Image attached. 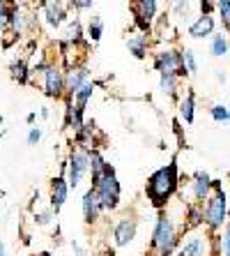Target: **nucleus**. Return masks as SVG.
Listing matches in <instances>:
<instances>
[{"instance_id":"1","label":"nucleus","mask_w":230,"mask_h":256,"mask_svg":"<svg viewBox=\"0 0 230 256\" xmlns=\"http://www.w3.org/2000/svg\"><path fill=\"white\" fill-rule=\"evenodd\" d=\"M180 180H177V162L173 160L171 164L157 168V171L150 176L148 185H145V194H148L150 203L154 208H164L168 198L175 194Z\"/></svg>"},{"instance_id":"2","label":"nucleus","mask_w":230,"mask_h":256,"mask_svg":"<svg viewBox=\"0 0 230 256\" xmlns=\"http://www.w3.org/2000/svg\"><path fill=\"white\" fill-rule=\"evenodd\" d=\"M152 247L159 252V256H171L180 247V231L175 228V222L168 214H159L157 220L152 233Z\"/></svg>"},{"instance_id":"3","label":"nucleus","mask_w":230,"mask_h":256,"mask_svg":"<svg viewBox=\"0 0 230 256\" xmlns=\"http://www.w3.org/2000/svg\"><path fill=\"white\" fill-rule=\"evenodd\" d=\"M228 220V201L226 192H214L212 196L205 201V224L210 231H219Z\"/></svg>"},{"instance_id":"4","label":"nucleus","mask_w":230,"mask_h":256,"mask_svg":"<svg viewBox=\"0 0 230 256\" xmlns=\"http://www.w3.org/2000/svg\"><path fill=\"white\" fill-rule=\"evenodd\" d=\"M97 192V196H99V203H101V210H115L120 203V182L115 178V173L113 176H104L101 182L97 187H92Z\"/></svg>"},{"instance_id":"5","label":"nucleus","mask_w":230,"mask_h":256,"mask_svg":"<svg viewBox=\"0 0 230 256\" xmlns=\"http://www.w3.org/2000/svg\"><path fill=\"white\" fill-rule=\"evenodd\" d=\"M67 164H69V168H67V171H69V187L76 190L78 182L83 180V176L90 171V148L74 150Z\"/></svg>"},{"instance_id":"6","label":"nucleus","mask_w":230,"mask_h":256,"mask_svg":"<svg viewBox=\"0 0 230 256\" xmlns=\"http://www.w3.org/2000/svg\"><path fill=\"white\" fill-rule=\"evenodd\" d=\"M154 67L161 72V74H173V76H182L187 74V67H184V58L180 51H161L154 60Z\"/></svg>"},{"instance_id":"7","label":"nucleus","mask_w":230,"mask_h":256,"mask_svg":"<svg viewBox=\"0 0 230 256\" xmlns=\"http://www.w3.org/2000/svg\"><path fill=\"white\" fill-rule=\"evenodd\" d=\"M65 88H67V84H65V76H62L60 67L48 65V70L44 72V90H46V95L48 97H60Z\"/></svg>"},{"instance_id":"8","label":"nucleus","mask_w":230,"mask_h":256,"mask_svg":"<svg viewBox=\"0 0 230 256\" xmlns=\"http://www.w3.org/2000/svg\"><path fill=\"white\" fill-rule=\"evenodd\" d=\"M67 194H69V182H67L65 176L60 173L58 178L51 180V206H48V208L53 210V214H58L60 210H62V206H65V201H67Z\"/></svg>"},{"instance_id":"9","label":"nucleus","mask_w":230,"mask_h":256,"mask_svg":"<svg viewBox=\"0 0 230 256\" xmlns=\"http://www.w3.org/2000/svg\"><path fill=\"white\" fill-rule=\"evenodd\" d=\"M191 194H194L196 201H207V198L214 194L212 190V178L207 176L205 171H196L194 173V182H191Z\"/></svg>"},{"instance_id":"10","label":"nucleus","mask_w":230,"mask_h":256,"mask_svg":"<svg viewBox=\"0 0 230 256\" xmlns=\"http://www.w3.org/2000/svg\"><path fill=\"white\" fill-rule=\"evenodd\" d=\"M113 238H115L118 247L129 244L136 238V220H120L115 224V228H113Z\"/></svg>"},{"instance_id":"11","label":"nucleus","mask_w":230,"mask_h":256,"mask_svg":"<svg viewBox=\"0 0 230 256\" xmlns=\"http://www.w3.org/2000/svg\"><path fill=\"white\" fill-rule=\"evenodd\" d=\"M99 210H101V203H99V196H97V192L90 187L85 192V196H83V217L88 224H95L99 220Z\"/></svg>"},{"instance_id":"12","label":"nucleus","mask_w":230,"mask_h":256,"mask_svg":"<svg viewBox=\"0 0 230 256\" xmlns=\"http://www.w3.org/2000/svg\"><path fill=\"white\" fill-rule=\"evenodd\" d=\"M184 231H191V228H198L205 224V206L201 201L189 203L187 206V217H184Z\"/></svg>"},{"instance_id":"13","label":"nucleus","mask_w":230,"mask_h":256,"mask_svg":"<svg viewBox=\"0 0 230 256\" xmlns=\"http://www.w3.org/2000/svg\"><path fill=\"white\" fill-rule=\"evenodd\" d=\"M65 84H67L69 95H76V90L81 88L83 84H88V70H85V67H71L65 76Z\"/></svg>"},{"instance_id":"14","label":"nucleus","mask_w":230,"mask_h":256,"mask_svg":"<svg viewBox=\"0 0 230 256\" xmlns=\"http://www.w3.org/2000/svg\"><path fill=\"white\" fill-rule=\"evenodd\" d=\"M203 254H205V238H198V236L182 242L175 252V256H203Z\"/></svg>"},{"instance_id":"15","label":"nucleus","mask_w":230,"mask_h":256,"mask_svg":"<svg viewBox=\"0 0 230 256\" xmlns=\"http://www.w3.org/2000/svg\"><path fill=\"white\" fill-rule=\"evenodd\" d=\"M44 14H46V24L53 26V28H58V26L67 18L62 5H58V2H53V0H44Z\"/></svg>"},{"instance_id":"16","label":"nucleus","mask_w":230,"mask_h":256,"mask_svg":"<svg viewBox=\"0 0 230 256\" xmlns=\"http://www.w3.org/2000/svg\"><path fill=\"white\" fill-rule=\"evenodd\" d=\"M212 30H214V18L207 16V14H203L196 24H191L189 35L191 37H207V35H212Z\"/></svg>"},{"instance_id":"17","label":"nucleus","mask_w":230,"mask_h":256,"mask_svg":"<svg viewBox=\"0 0 230 256\" xmlns=\"http://www.w3.org/2000/svg\"><path fill=\"white\" fill-rule=\"evenodd\" d=\"M157 12V0H136V18L141 21H152Z\"/></svg>"},{"instance_id":"18","label":"nucleus","mask_w":230,"mask_h":256,"mask_svg":"<svg viewBox=\"0 0 230 256\" xmlns=\"http://www.w3.org/2000/svg\"><path fill=\"white\" fill-rule=\"evenodd\" d=\"M194 114H196V97H194V92H189V95L180 102V118L187 125H191L194 122Z\"/></svg>"},{"instance_id":"19","label":"nucleus","mask_w":230,"mask_h":256,"mask_svg":"<svg viewBox=\"0 0 230 256\" xmlns=\"http://www.w3.org/2000/svg\"><path fill=\"white\" fill-rule=\"evenodd\" d=\"M127 48H129L136 58H145V51H148V37L145 35L129 37V40H127Z\"/></svg>"},{"instance_id":"20","label":"nucleus","mask_w":230,"mask_h":256,"mask_svg":"<svg viewBox=\"0 0 230 256\" xmlns=\"http://www.w3.org/2000/svg\"><path fill=\"white\" fill-rule=\"evenodd\" d=\"M92 90H95V86L90 84H83L81 88L76 90V95H74V100H76V108H83L85 111V104H88V100L92 97Z\"/></svg>"},{"instance_id":"21","label":"nucleus","mask_w":230,"mask_h":256,"mask_svg":"<svg viewBox=\"0 0 230 256\" xmlns=\"http://www.w3.org/2000/svg\"><path fill=\"white\" fill-rule=\"evenodd\" d=\"M12 14H14L12 0H0V30H5L12 24Z\"/></svg>"},{"instance_id":"22","label":"nucleus","mask_w":230,"mask_h":256,"mask_svg":"<svg viewBox=\"0 0 230 256\" xmlns=\"http://www.w3.org/2000/svg\"><path fill=\"white\" fill-rule=\"evenodd\" d=\"M12 78L14 81H18V84H25L30 76V72H28V65H25L23 60H18V62H12Z\"/></svg>"},{"instance_id":"23","label":"nucleus","mask_w":230,"mask_h":256,"mask_svg":"<svg viewBox=\"0 0 230 256\" xmlns=\"http://www.w3.org/2000/svg\"><path fill=\"white\" fill-rule=\"evenodd\" d=\"M161 88H164V92L168 97H175V92H177V76H173V74H161Z\"/></svg>"},{"instance_id":"24","label":"nucleus","mask_w":230,"mask_h":256,"mask_svg":"<svg viewBox=\"0 0 230 256\" xmlns=\"http://www.w3.org/2000/svg\"><path fill=\"white\" fill-rule=\"evenodd\" d=\"M212 54L214 56H226L228 54V40L224 35H217L212 40Z\"/></svg>"},{"instance_id":"25","label":"nucleus","mask_w":230,"mask_h":256,"mask_svg":"<svg viewBox=\"0 0 230 256\" xmlns=\"http://www.w3.org/2000/svg\"><path fill=\"white\" fill-rule=\"evenodd\" d=\"M217 10L221 12V21L230 30V0H217Z\"/></svg>"},{"instance_id":"26","label":"nucleus","mask_w":230,"mask_h":256,"mask_svg":"<svg viewBox=\"0 0 230 256\" xmlns=\"http://www.w3.org/2000/svg\"><path fill=\"white\" fill-rule=\"evenodd\" d=\"M101 18L99 16H95L92 21H90V28H88V35H90V40L92 42H99V37H101Z\"/></svg>"},{"instance_id":"27","label":"nucleus","mask_w":230,"mask_h":256,"mask_svg":"<svg viewBox=\"0 0 230 256\" xmlns=\"http://www.w3.org/2000/svg\"><path fill=\"white\" fill-rule=\"evenodd\" d=\"M212 118L219 120V122H228V120H230V111L224 106V104H217V106H212Z\"/></svg>"},{"instance_id":"28","label":"nucleus","mask_w":230,"mask_h":256,"mask_svg":"<svg viewBox=\"0 0 230 256\" xmlns=\"http://www.w3.org/2000/svg\"><path fill=\"white\" fill-rule=\"evenodd\" d=\"M182 58H184V67H187V72H198V65H196V56H194V51H182Z\"/></svg>"},{"instance_id":"29","label":"nucleus","mask_w":230,"mask_h":256,"mask_svg":"<svg viewBox=\"0 0 230 256\" xmlns=\"http://www.w3.org/2000/svg\"><path fill=\"white\" fill-rule=\"evenodd\" d=\"M67 37H69V40H74V42H78V40H81V24H78V21L69 24V30H67Z\"/></svg>"},{"instance_id":"30","label":"nucleus","mask_w":230,"mask_h":256,"mask_svg":"<svg viewBox=\"0 0 230 256\" xmlns=\"http://www.w3.org/2000/svg\"><path fill=\"white\" fill-rule=\"evenodd\" d=\"M39 138H41V130L39 127H32V130L28 132V143L30 146H35V143H39Z\"/></svg>"},{"instance_id":"31","label":"nucleus","mask_w":230,"mask_h":256,"mask_svg":"<svg viewBox=\"0 0 230 256\" xmlns=\"http://www.w3.org/2000/svg\"><path fill=\"white\" fill-rule=\"evenodd\" d=\"M201 10H203V14H207V16H210V14H212V10H214V2H212V0H201Z\"/></svg>"},{"instance_id":"32","label":"nucleus","mask_w":230,"mask_h":256,"mask_svg":"<svg viewBox=\"0 0 230 256\" xmlns=\"http://www.w3.org/2000/svg\"><path fill=\"white\" fill-rule=\"evenodd\" d=\"M71 5L78 10H88V7H92V0H71Z\"/></svg>"},{"instance_id":"33","label":"nucleus","mask_w":230,"mask_h":256,"mask_svg":"<svg viewBox=\"0 0 230 256\" xmlns=\"http://www.w3.org/2000/svg\"><path fill=\"white\" fill-rule=\"evenodd\" d=\"M0 256H7L5 254V244H2V242H0Z\"/></svg>"},{"instance_id":"34","label":"nucleus","mask_w":230,"mask_h":256,"mask_svg":"<svg viewBox=\"0 0 230 256\" xmlns=\"http://www.w3.org/2000/svg\"><path fill=\"white\" fill-rule=\"evenodd\" d=\"M35 256H51L48 252H41V254H35Z\"/></svg>"},{"instance_id":"35","label":"nucleus","mask_w":230,"mask_h":256,"mask_svg":"<svg viewBox=\"0 0 230 256\" xmlns=\"http://www.w3.org/2000/svg\"><path fill=\"white\" fill-rule=\"evenodd\" d=\"M0 125H2V116H0Z\"/></svg>"}]
</instances>
